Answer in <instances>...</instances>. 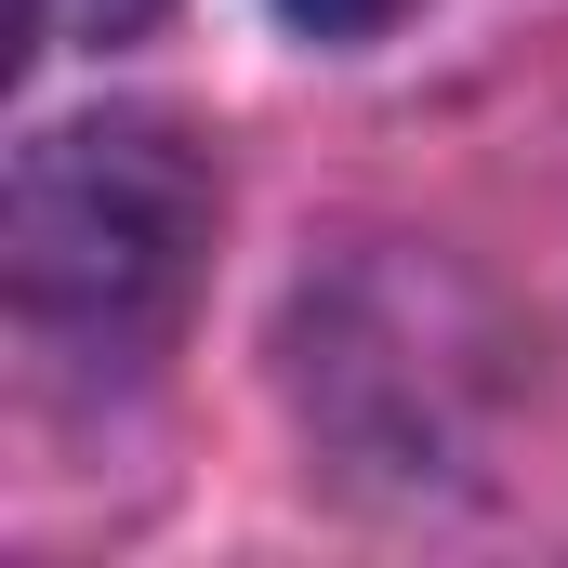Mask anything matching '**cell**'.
Listing matches in <instances>:
<instances>
[{
	"label": "cell",
	"instance_id": "1",
	"mask_svg": "<svg viewBox=\"0 0 568 568\" xmlns=\"http://www.w3.org/2000/svg\"><path fill=\"white\" fill-rule=\"evenodd\" d=\"M212 239V172L172 120H67L13 159V304L53 344L133 357L185 304Z\"/></svg>",
	"mask_w": 568,
	"mask_h": 568
},
{
	"label": "cell",
	"instance_id": "2",
	"mask_svg": "<svg viewBox=\"0 0 568 568\" xmlns=\"http://www.w3.org/2000/svg\"><path fill=\"white\" fill-rule=\"evenodd\" d=\"M159 0H27V27L40 40H133Z\"/></svg>",
	"mask_w": 568,
	"mask_h": 568
},
{
	"label": "cell",
	"instance_id": "3",
	"mask_svg": "<svg viewBox=\"0 0 568 568\" xmlns=\"http://www.w3.org/2000/svg\"><path fill=\"white\" fill-rule=\"evenodd\" d=\"M278 13L304 27V40H371V27H397L410 0H278Z\"/></svg>",
	"mask_w": 568,
	"mask_h": 568
}]
</instances>
